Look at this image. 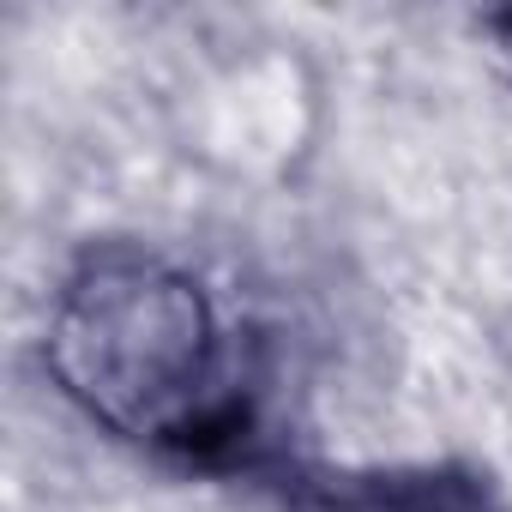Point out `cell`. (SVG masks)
<instances>
[{
    "mask_svg": "<svg viewBox=\"0 0 512 512\" xmlns=\"http://www.w3.org/2000/svg\"><path fill=\"white\" fill-rule=\"evenodd\" d=\"M49 368L103 428L211 458L247 428L235 350L211 290L145 247H91L49 308Z\"/></svg>",
    "mask_w": 512,
    "mask_h": 512,
    "instance_id": "6da1fadb",
    "label": "cell"
},
{
    "mask_svg": "<svg viewBox=\"0 0 512 512\" xmlns=\"http://www.w3.org/2000/svg\"><path fill=\"white\" fill-rule=\"evenodd\" d=\"M332 512H488L470 476L422 470V476H374L332 494Z\"/></svg>",
    "mask_w": 512,
    "mask_h": 512,
    "instance_id": "7a4b0ae2",
    "label": "cell"
}]
</instances>
